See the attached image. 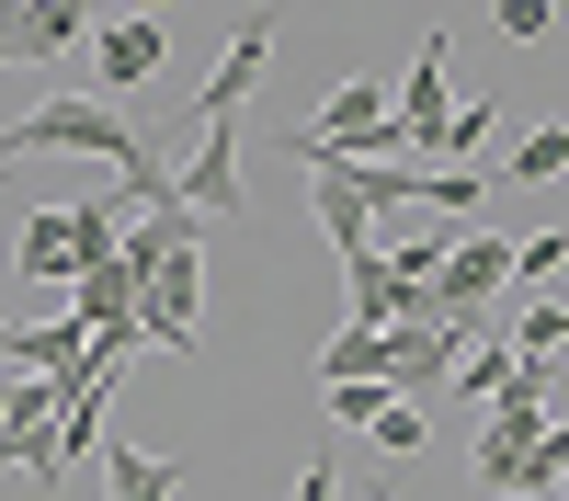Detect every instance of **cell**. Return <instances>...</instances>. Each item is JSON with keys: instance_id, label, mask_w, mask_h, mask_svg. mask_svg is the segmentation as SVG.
<instances>
[{"instance_id": "6da1fadb", "label": "cell", "mask_w": 569, "mask_h": 501, "mask_svg": "<svg viewBox=\"0 0 569 501\" xmlns=\"http://www.w3.org/2000/svg\"><path fill=\"white\" fill-rule=\"evenodd\" d=\"M23 160H114L137 217H160V206H171V171H160V149H149V137H137L114 103H91V91H46V103H34L12 137H0V171H23Z\"/></svg>"}, {"instance_id": "7a4b0ae2", "label": "cell", "mask_w": 569, "mask_h": 501, "mask_svg": "<svg viewBox=\"0 0 569 501\" xmlns=\"http://www.w3.org/2000/svg\"><path fill=\"white\" fill-rule=\"evenodd\" d=\"M512 285V240H501V228L479 217V228H467V240L445 251V273H433V331H456V342H479V308Z\"/></svg>"}, {"instance_id": "3957f363", "label": "cell", "mask_w": 569, "mask_h": 501, "mask_svg": "<svg viewBox=\"0 0 569 501\" xmlns=\"http://www.w3.org/2000/svg\"><path fill=\"white\" fill-rule=\"evenodd\" d=\"M171 206L182 217H240L251 194H240V126H206L194 137V160L171 171Z\"/></svg>"}, {"instance_id": "277c9868", "label": "cell", "mask_w": 569, "mask_h": 501, "mask_svg": "<svg viewBox=\"0 0 569 501\" xmlns=\"http://www.w3.org/2000/svg\"><path fill=\"white\" fill-rule=\"evenodd\" d=\"M308 206H319V228H330V251H342V273L376 262V206H365L353 171H308Z\"/></svg>"}, {"instance_id": "5b68a950", "label": "cell", "mask_w": 569, "mask_h": 501, "mask_svg": "<svg viewBox=\"0 0 569 501\" xmlns=\"http://www.w3.org/2000/svg\"><path fill=\"white\" fill-rule=\"evenodd\" d=\"M0 262H12V273H34V285H80V217H69V206H58V217H23Z\"/></svg>"}, {"instance_id": "8992f818", "label": "cell", "mask_w": 569, "mask_h": 501, "mask_svg": "<svg viewBox=\"0 0 569 501\" xmlns=\"http://www.w3.org/2000/svg\"><path fill=\"white\" fill-rule=\"evenodd\" d=\"M445 34L433 46H421V58H410V80H399V137H410V160H433V137H445Z\"/></svg>"}, {"instance_id": "52a82bcc", "label": "cell", "mask_w": 569, "mask_h": 501, "mask_svg": "<svg viewBox=\"0 0 569 501\" xmlns=\"http://www.w3.org/2000/svg\"><path fill=\"white\" fill-rule=\"evenodd\" d=\"M160 58H171V34H160L149 12H126V23H103V34H91V69H103L114 91H137V80H160Z\"/></svg>"}, {"instance_id": "ba28073f", "label": "cell", "mask_w": 569, "mask_h": 501, "mask_svg": "<svg viewBox=\"0 0 569 501\" xmlns=\"http://www.w3.org/2000/svg\"><path fill=\"white\" fill-rule=\"evenodd\" d=\"M262 58H273V23H240V46H228V69L206 80V103H194V137H206V126H240V103H251Z\"/></svg>"}, {"instance_id": "9c48e42d", "label": "cell", "mask_w": 569, "mask_h": 501, "mask_svg": "<svg viewBox=\"0 0 569 501\" xmlns=\"http://www.w3.org/2000/svg\"><path fill=\"white\" fill-rule=\"evenodd\" d=\"M388 377H399L388 331H342V342L319 353V388H388ZM388 399H399V388H388Z\"/></svg>"}, {"instance_id": "30bf717a", "label": "cell", "mask_w": 569, "mask_h": 501, "mask_svg": "<svg viewBox=\"0 0 569 501\" xmlns=\"http://www.w3.org/2000/svg\"><path fill=\"white\" fill-rule=\"evenodd\" d=\"M103 490H114V501H171V490H182V455H149V444H103Z\"/></svg>"}, {"instance_id": "8fae6325", "label": "cell", "mask_w": 569, "mask_h": 501, "mask_svg": "<svg viewBox=\"0 0 569 501\" xmlns=\"http://www.w3.org/2000/svg\"><path fill=\"white\" fill-rule=\"evenodd\" d=\"M512 377H525V364H512V342H467V353H456V388H467V399H490V410L512 399Z\"/></svg>"}, {"instance_id": "7c38bea8", "label": "cell", "mask_w": 569, "mask_h": 501, "mask_svg": "<svg viewBox=\"0 0 569 501\" xmlns=\"http://www.w3.org/2000/svg\"><path fill=\"white\" fill-rule=\"evenodd\" d=\"M490 137H501V114H490V91H479V103H456V114H445V137H433V160H479Z\"/></svg>"}, {"instance_id": "4fadbf2b", "label": "cell", "mask_w": 569, "mask_h": 501, "mask_svg": "<svg viewBox=\"0 0 569 501\" xmlns=\"http://www.w3.org/2000/svg\"><path fill=\"white\" fill-rule=\"evenodd\" d=\"M512 285H569V240H558V228L512 240Z\"/></svg>"}, {"instance_id": "5bb4252c", "label": "cell", "mask_w": 569, "mask_h": 501, "mask_svg": "<svg viewBox=\"0 0 569 501\" xmlns=\"http://www.w3.org/2000/svg\"><path fill=\"white\" fill-rule=\"evenodd\" d=\"M569 171V126H536L525 149H512V182H558Z\"/></svg>"}, {"instance_id": "9a60e30c", "label": "cell", "mask_w": 569, "mask_h": 501, "mask_svg": "<svg viewBox=\"0 0 569 501\" xmlns=\"http://www.w3.org/2000/svg\"><path fill=\"white\" fill-rule=\"evenodd\" d=\"M388 388H330V422H342V433H376V422H388Z\"/></svg>"}, {"instance_id": "2e32d148", "label": "cell", "mask_w": 569, "mask_h": 501, "mask_svg": "<svg viewBox=\"0 0 569 501\" xmlns=\"http://www.w3.org/2000/svg\"><path fill=\"white\" fill-rule=\"evenodd\" d=\"M410 444H421V410L399 399V410H388V422H376V455H388V468H399V455H410Z\"/></svg>"}, {"instance_id": "e0dca14e", "label": "cell", "mask_w": 569, "mask_h": 501, "mask_svg": "<svg viewBox=\"0 0 569 501\" xmlns=\"http://www.w3.org/2000/svg\"><path fill=\"white\" fill-rule=\"evenodd\" d=\"M547 23H558V12H547V0H501V34H512V46H536Z\"/></svg>"}, {"instance_id": "ac0fdd59", "label": "cell", "mask_w": 569, "mask_h": 501, "mask_svg": "<svg viewBox=\"0 0 569 501\" xmlns=\"http://www.w3.org/2000/svg\"><path fill=\"white\" fill-rule=\"evenodd\" d=\"M0 422H12V364H0Z\"/></svg>"}, {"instance_id": "d6986e66", "label": "cell", "mask_w": 569, "mask_h": 501, "mask_svg": "<svg viewBox=\"0 0 569 501\" xmlns=\"http://www.w3.org/2000/svg\"><path fill=\"white\" fill-rule=\"evenodd\" d=\"M0 364H12V331H0Z\"/></svg>"}, {"instance_id": "ffe728a7", "label": "cell", "mask_w": 569, "mask_h": 501, "mask_svg": "<svg viewBox=\"0 0 569 501\" xmlns=\"http://www.w3.org/2000/svg\"><path fill=\"white\" fill-rule=\"evenodd\" d=\"M0 251H12V240H0ZM0 273H12V262H0Z\"/></svg>"}, {"instance_id": "44dd1931", "label": "cell", "mask_w": 569, "mask_h": 501, "mask_svg": "<svg viewBox=\"0 0 569 501\" xmlns=\"http://www.w3.org/2000/svg\"><path fill=\"white\" fill-rule=\"evenodd\" d=\"M558 501H569V490H558Z\"/></svg>"}]
</instances>
